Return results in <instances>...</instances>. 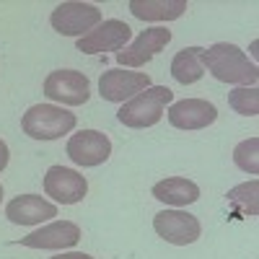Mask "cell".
<instances>
[{"mask_svg": "<svg viewBox=\"0 0 259 259\" xmlns=\"http://www.w3.org/2000/svg\"><path fill=\"white\" fill-rule=\"evenodd\" d=\"M202 65L210 70V75L221 83H236V85H256L259 68L251 62L241 47L218 41L202 55Z\"/></svg>", "mask_w": 259, "mask_h": 259, "instance_id": "1", "label": "cell"}, {"mask_svg": "<svg viewBox=\"0 0 259 259\" xmlns=\"http://www.w3.org/2000/svg\"><path fill=\"white\" fill-rule=\"evenodd\" d=\"M174 101V91L166 85H150V89L140 91L135 99H130L122 104V109L117 112V119L124 127L143 130V127H153L161 122L166 106Z\"/></svg>", "mask_w": 259, "mask_h": 259, "instance_id": "2", "label": "cell"}, {"mask_svg": "<svg viewBox=\"0 0 259 259\" xmlns=\"http://www.w3.org/2000/svg\"><path fill=\"white\" fill-rule=\"evenodd\" d=\"M21 127L34 140H57L75 127V114L55 104H34L21 117Z\"/></svg>", "mask_w": 259, "mask_h": 259, "instance_id": "3", "label": "cell"}, {"mask_svg": "<svg viewBox=\"0 0 259 259\" xmlns=\"http://www.w3.org/2000/svg\"><path fill=\"white\" fill-rule=\"evenodd\" d=\"M50 24L57 34L62 36H85L89 31H94L101 24V11L91 3H78V0H70V3H60L52 16Z\"/></svg>", "mask_w": 259, "mask_h": 259, "instance_id": "4", "label": "cell"}, {"mask_svg": "<svg viewBox=\"0 0 259 259\" xmlns=\"http://www.w3.org/2000/svg\"><path fill=\"white\" fill-rule=\"evenodd\" d=\"M133 39V29L119 18H106L101 24L75 41L78 52L83 55H104V52H122L127 41Z\"/></svg>", "mask_w": 259, "mask_h": 259, "instance_id": "5", "label": "cell"}, {"mask_svg": "<svg viewBox=\"0 0 259 259\" xmlns=\"http://www.w3.org/2000/svg\"><path fill=\"white\" fill-rule=\"evenodd\" d=\"M45 96L65 106H80L91 96V83L78 70H55L45 80Z\"/></svg>", "mask_w": 259, "mask_h": 259, "instance_id": "6", "label": "cell"}, {"mask_svg": "<svg viewBox=\"0 0 259 259\" xmlns=\"http://www.w3.org/2000/svg\"><path fill=\"white\" fill-rule=\"evenodd\" d=\"M150 75L148 73H133V70H122V68H114V70H106L101 73V80H99V94L104 101H112V104H124L130 99H135L140 91L150 89Z\"/></svg>", "mask_w": 259, "mask_h": 259, "instance_id": "7", "label": "cell"}, {"mask_svg": "<svg viewBox=\"0 0 259 259\" xmlns=\"http://www.w3.org/2000/svg\"><path fill=\"white\" fill-rule=\"evenodd\" d=\"M153 228L163 241L174 244V246L194 244L202 233L200 221L192 212H184V210H161L153 218Z\"/></svg>", "mask_w": 259, "mask_h": 259, "instance_id": "8", "label": "cell"}, {"mask_svg": "<svg viewBox=\"0 0 259 259\" xmlns=\"http://www.w3.org/2000/svg\"><path fill=\"white\" fill-rule=\"evenodd\" d=\"M68 156L78 166H101L112 156V140L99 130H80L68 140Z\"/></svg>", "mask_w": 259, "mask_h": 259, "instance_id": "9", "label": "cell"}, {"mask_svg": "<svg viewBox=\"0 0 259 259\" xmlns=\"http://www.w3.org/2000/svg\"><path fill=\"white\" fill-rule=\"evenodd\" d=\"M171 41V31L163 26L156 29H145L135 36L133 45H127L122 52H117V62L124 68H140L148 60H153L166 45Z\"/></svg>", "mask_w": 259, "mask_h": 259, "instance_id": "10", "label": "cell"}, {"mask_svg": "<svg viewBox=\"0 0 259 259\" xmlns=\"http://www.w3.org/2000/svg\"><path fill=\"white\" fill-rule=\"evenodd\" d=\"M45 192L47 197H52L55 202L62 205H75L85 197L89 192V182L85 177H80L78 171L65 168V166H52L45 177Z\"/></svg>", "mask_w": 259, "mask_h": 259, "instance_id": "11", "label": "cell"}, {"mask_svg": "<svg viewBox=\"0 0 259 259\" xmlns=\"http://www.w3.org/2000/svg\"><path fill=\"white\" fill-rule=\"evenodd\" d=\"M168 122L177 130H202L218 119V109L215 104L205 99H182L168 106Z\"/></svg>", "mask_w": 259, "mask_h": 259, "instance_id": "12", "label": "cell"}, {"mask_svg": "<svg viewBox=\"0 0 259 259\" xmlns=\"http://www.w3.org/2000/svg\"><path fill=\"white\" fill-rule=\"evenodd\" d=\"M6 218L16 226H39L57 218V207L39 194H18L6 205Z\"/></svg>", "mask_w": 259, "mask_h": 259, "instance_id": "13", "label": "cell"}, {"mask_svg": "<svg viewBox=\"0 0 259 259\" xmlns=\"http://www.w3.org/2000/svg\"><path fill=\"white\" fill-rule=\"evenodd\" d=\"M80 241V228L73 221H55L21 239L29 249H70Z\"/></svg>", "mask_w": 259, "mask_h": 259, "instance_id": "14", "label": "cell"}, {"mask_svg": "<svg viewBox=\"0 0 259 259\" xmlns=\"http://www.w3.org/2000/svg\"><path fill=\"white\" fill-rule=\"evenodd\" d=\"M153 197L166 205L184 207V205H192L200 200V187L184 177H168V179L153 184Z\"/></svg>", "mask_w": 259, "mask_h": 259, "instance_id": "15", "label": "cell"}, {"mask_svg": "<svg viewBox=\"0 0 259 259\" xmlns=\"http://www.w3.org/2000/svg\"><path fill=\"white\" fill-rule=\"evenodd\" d=\"M130 11L140 21H174L187 11V0H133Z\"/></svg>", "mask_w": 259, "mask_h": 259, "instance_id": "16", "label": "cell"}, {"mask_svg": "<svg viewBox=\"0 0 259 259\" xmlns=\"http://www.w3.org/2000/svg\"><path fill=\"white\" fill-rule=\"evenodd\" d=\"M202 47H184L177 52V57L171 60V75H174L182 85L197 83L205 75V65H202Z\"/></svg>", "mask_w": 259, "mask_h": 259, "instance_id": "17", "label": "cell"}, {"mask_svg": "<svg viewBox=\"0 0 259 259\" xmlns=\"http://www.w3.org/2000/svg\"><path fill=\"white\" fill-rule=\"evenodd\" d=\"M228 104L233 112L244 117H256L259 114V89L256 85H239L228 94Z\"/></svg>", "mask_w": 259, "mask_h": 259, "instance_id": "18", "label": "cell"}, {"mask_svg": "<svg viewBox=\"0 0 259 259\" xmlns=\"http://www.w3.org/2000/svg\"><path fill=\"white\" fill-rule=\"evenodd\" d=\"M259 138H249L244 143L236 145L233 150V163L239 166L241 171H246V174L256 177L259 174Z\"/></svg>", "mask_w": 259, "mask_h": 259, "instance_id": "19", "label": "cell"}, {"mask_svg": "<svg viewBox=\"0 0 259 259\" xmlns=\"http://www.w3.org/2000/svg\"><path fill=\"white\" fill-rule=\"evenodd\" d=\"M256 189H259V184H256V179H251L249 184H241V187L231 189V192H228V202H231L233 207H239L241 212H246V215H256V212H259Z\"/></svg>", "mask_w": 259, "mask_h": 259, "instance_id": "20", "label": "cell"}, {"mask_svg": "<svg viewBox=\"0 0 259 259\" xmlns=\"http://www.w3.org/2000/svg\"><path fill=\"white\" fill-rule=\"evenodd\" d=\"M52 259H94L91 254H83V251H68V254H57Z\"/></svg>", "mask_w": 259, "mask_h": 259, "instance_id": "21", "label": "cell"}, {"mask_svg": "<svg viewBox=\"0 0 259 259\" xmlns=\"http://www.w3.org/2000/svg\"><path fill=\"white\" fill-rule=\"evenodd\" d=\"M8 158H11V153H8V145L0 140V171H3L6 166H8Z\"/></svg>", "mask_w": 259, "mask_h": 259, "instance_id": "22", "label": "cell"}, {"mask_svg": "<svg viewBox=\"0 0 259 259\" xmlns=\"http://www.w3.org/2000/svg\"><path fill=\"white\" fill-rule=\"evenodd\" d=\"M0 200H3V184H0Z\"/></svg>", "mask_w": 259, "mask_h": 259, "instance_id": "23", "label": "cell"}]
</instances>
